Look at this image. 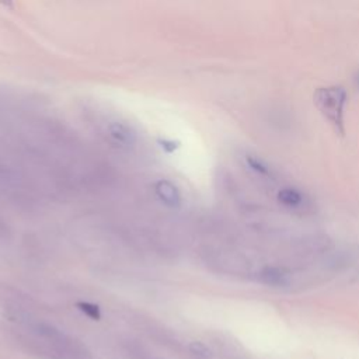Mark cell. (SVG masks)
Returning a JSON list of instances; mask_svg holds the SVG:
<instances>
[{"mask_svg":"<svg viewBox=\"0 0 359 359\" xmlns=\"http://www.w3.org/2000/svg\"><path fill=\"white\" fill-rule=\"evenodd\" d=\"M313 102L332 129L337 133L344 135L348 91L342 86L335 84L318 87L313 94Z\"/></svg>","mask_w":359,"mask_h":359,"instance_id":"cell-1","label":"cell"},{"mask_svg":"<svg viewBox=\"0 0 359 359\" xmlns=\"http://www.w3.org/2000/svg\"><path fill=\"white\" fill-rule=\"evenodd\" d=\"M107 130H108L109 137L114 142H116L119 146L129 147L136 140V133L133 132V129L121 121L109 122L107 126Z\"/></svg>","mask_w":359,"mask_h":359,"instance_id":"cell-2","label":"cell"},{"mask_svg":"<svg viewBox=\"0 0 359 359\" xmlns=\"http://www.w3.org/2000/svg\"><path fill=\"white\" fill-rule=\"evenodd\" d=\"M156 195L158 199L167 205L168 208H180L181 206V194L178 188L168 180H160L154 185Z\"/></svg>","mask_w":359,"mask_h":359,"instance_id":"cell-3","label":"cell"},{"mask_svg":"<svg viewBox=\"0 0 359 359\" xmlns=\"http://www.w3.org/2000/svg\"><path fill=\"white\" fill-rule=\"evenodd\" d=\"M278 201L286 208H299L303 203V195L293 188H283L278 194Z\"/></svg>","mask_w":359,"mask_h":359,"instance_id":"cell-4","label":"cell"},{"mask_svg":"<svg viewBox=\"0 0 359 359\" xmlns=\"http://www.w3.org/2000/svg\"><path fill=\"white\" fill-rule=\"evenodd\" d=\"M261 278L268 285H285L286 283V275L275 268H266L262 271Z\"/></svg>","mask_w":359,"mask_h":359,"instance_id":"cell-5","label":"cell"},{"mask_svg":"<svg viewBox=\"0 0 359 359\" xmlns=\"http://www.w3.org/2000/svg\"><path fill=\"white\" fill-rule=\"evenodd\" d=\"M77 309L84 313L87 317H90L91 320H95L98 321L101 318V311H100V307L97 304H93L90 302H79L77 304Z\"/></svg>","mask_w":359,"mask_h":359,"instance_id":"cell-6","label":"cell"},{"mask_svg":"<svg viewBox=\"0 0 359 359\" xmlns=\"http://www.w3.org/2000/svg\"><path fill=\"white\" fill-rule=\"evenodd\" d=\"M189 351L196 355V356H201V358H210L212 355V351L203 344V342H199V341H194L189 344Z\"/></svg>","mask_w":359,"mask_h":359,"instance_id":"cell-7","label":"cell"},{"mask_svg":"<svg viewBox=\"0 0 359 359\" xmlns=\"http://www.w3.org/2000/svg\"><path fill=\"white\" fill-rule=\"evenodd\" d=\"M0 6H4V7H8V8H13V7H14V3H13V0H0Z\"/></svg>","mask_w":359,"mask_h":359,"instance_id":"cell-8","label":"cell"},{"mask_svg":"<svg viewBox=\"0 0 359 359\" xmlns=\"http://www.w3.org/2000/svg\"><path fill=\"white\" fill-rule=\"evenodd\" d=\"M355 84H356V87L359 88V72H358V74L355 76Z\"/></svg>","mask_w":359,"mask_h":359,"instance_id":"cell-9","label":"cell"}]
</instances>
